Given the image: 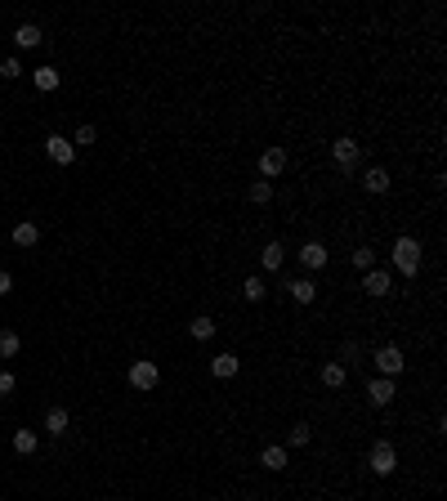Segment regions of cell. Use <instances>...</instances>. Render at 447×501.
I'll use <instances>...</instances> for the list:
<instances>
[{
	"label": "cell",
	"mask_w": 447,
	"mask_h": 501,
	"mask_svg": "<svg viewBox=\"0 0 447 501\" xmlns=\"http://www.w3.org/2000/svg\"><path fill=\"white\" fill-rule=\"evenodd\" d=\"M394 264H398V273L416 278V273H421V242L416 238H398L394 242Z\"/></svg>",
	"instance_id": "1"
},
{
	"label": "cell",
	"mask_w": 447,
	"mask_h": 501,
	"mask_svg": "<svg viewBox=\"0 0 447 501\" xmlns=\"http://www.w3.org/2000/svg\"><path fill=\"white\" fill-rule=\"evenodd\" d=\"M358 157H363V148H358V139H349V135L331 139V162H336L340 170H354V166H358Z\"/></svg>",
	"instance_id": "2"
},
{
	"label": "cell",
	"mask_w": 447,
	"mask_h": 501,
	"mask_svg": "<svg viewBox=\"0 0 447 501\" xmlns=\"http://www.w3.org/2000/svg\"><path fill=\"white\" fill-rule=\"evenodd\" d=\"M157 381H161V367L152 358H135L130 363V385L135 390H157Z\"/></svg>",
	"instance_id": "3"
},
{
	"label": "cell",
	"mask_w": 447,
	"mask_h": 501,
	"mask_svg": "<svg viewBox=\"0 0 447 501\" xmlns=\"http://www.w3.org/2000/svg\"><path fill=\"white\" fill-rule=\"evenodd\" d=\"M367 466L376 470V475H394L398 470V452H394V443H372V457H367Z\"/></svg>",
	"instance_id": "4"
},
{
	"label": "cell",
	"mask_w": 447,
	"mask_h": 501,
	"mask_svg": "<svg viewBox=\"0 0 447 501\" xmlns=\"http://www.w3.org/2000/svg\"><path fill=\"white\" fill-rule=\"evenodd\" d=\"M403 363H407V358H403V349H398V345H380L376 349V367H380V376H389V381L403 372Z\"/></svg>",
	"instance_id": "5"
},
{
	"label": "cell",
	"mask_w": 447,
	"mask_h": 501,
	"mask_svg": "<svg viewBox=\"0 0 447 501\" xmlns=\"http://www.w3.org/2000/svg\"><path fill=\"white\" fill-rule=\"evenodd\" d=\"M282 170H287V148H278V144L264 148V153H260V175L264 179H278Z\"/></svg>",
	"instance_id": "6"
},
{
	"label": "cell",
	"mask_w": 447,
	"mask_h": 501,
	"mask_svg": "<svg viewBox=\"0 0 447 501\" xmlns=\"http://www.w3.org/2000/svg\"><path fill=\"white\" fill-rule=\"evenodd\" d=\"M45 153H50V162H59V166H72L76 162V144H72V139H63V135L45 139Z\"/></svg>",
	"instance_id": "7"
},
{
	"label": "cell",
	"mask_w": 447,
	"mask_h": 501,
	"mask_svg": "<svg viewBox=\"0 0 447 501\" xmlns=\"http://www.w3.org/2000/svg\"><path fill=\"white\" fill-rule=\"evenodd\" d=\"M363 291H367L372 300H385L389 291H394V278H389L385 269H367V278H363Z\"/></svg>",
	"instance_id": "8"
},
{
	"label": "cell",
	"mask_w": 447,
	"mask_h": 501,
	"mask_svg": "<svg viewBox=\"0 0 447 501\" xmlns=\"http://www.w3.org/2000/svg\"><path fill=\"white\" fill-rule=\"evenodd\" d=\"M394 381H389V376H376V381L372 385H367V399H372L376 403V408H389V403H394Z\"/></svg>",
	"instance_id": "9"
},
{
	"label": "cell",
	"mask_w": 447,
	"mask_h": 501,
	"mask_svg": "<svg viewBox=\"0 0 447 501\" xmlns=\"http://www.w3.org/2000/svg\"><path fill=\"white\" fill-rule=\"evenodd\" d=\"M327 260H331V251L322 247V242H304V247H300V264H304V269H322Z\"/></svg>",
	"instance_id": "10"
},
{
	"label": "cell",
	"mask_w": 447,
	"mask_h": 501,
	"mask_svg": "<svg viewBox=\"0 0 447 501\" xmlns=\"http://www.w3.org/2000/svg\"><path fill=\"white\" fill-rule=\"evenodd\" d=\"M282 260H287V247H282V242H269V247L260 251V264H264L269 273H278V269H282Z\"/></svg>",
	"instance_id": "11"
},
{
	"label": "cell",
	"mask_w": 447,
	"mask_h": 501,
	"mask_svg": "<svg viewBox=\"0 0 447 501\" xmlns=\"http://www.w3.org/2000/svg\"><path fill=\"white\" fill-rule=\"evenodd\" d=\"M363 188H367V193H389V170L385 166H372L363 175Z\"/></svg>",
	"instance_id": "12"
},
{
	"label": "cell",
	"mask_w": 447,
	"mask_h": 501,
	"mask_svg": "<svg viewBox=\"0 0 447 501\" xmlns=\"http://www.w3.org/2000/svg\"><path fill=\"white\" fill-rule=\"evenodd\" d=\"M211 372L220 376V381H228V376H237V372H242V358H237V354H220V358L211 363Z\"/></svg>",
	"instance_id": "13"
},
{
	"label": "cell",
	"mask_w": 447,
	"mask_h": 501,
	"mask_svg": "<svg viewBox=\"0 0 447 501\" xmlns=\"http://www.w3.org/2000/svg\"><path fill=\"white\" fill-rule=\"evenodd\" d=\"M345 381H349V367L345 363H327V367H322V385H327V390H340Z\"/></svg>",
	"instance_id": "14"
},
{
	"label": "cell",
	"mask_w": 447,
	"mask_h": 501,
	"mask_svg": "<svg viewBox=\"0 0 447 501\" xmlns=\"http://www.w3.org/2000/svg\"><path fill=\"white\" fill-rule=\"evenodd\" d=\"M32 81H36V90H45V94H50V90H59L63 72H59V68H36V72H32Z\"/></svg>",
	"instance_id": "15"
},
{
	"label": "cell",
	"mask_w": 447,
	"mask_h": 501,
	"mask_svg": "<svg viewBox=\"0 0 447 501\" xmlns=\"http://www.w3.org/2000/svg\"><path fill=\"white\" fill-rule=\"evenodd\" d=\"M260 466H264V470H282V466H287V448H278V443H269V448L260 452Z\"/></svg>",
	"instance_id": "16"
},
{
	"label": "cell",
	"mask_w": 447,
	"mask_h": 501,
	"mask_svg": "<svg viewBox=\"0 0 447 501\" xmlns=\"http://www.w3.org/2000/svg\"><path fill=\"white\" fill-rule=\"evenodd\" d=\"M291 296H296V305H313V300H318V287H313L309 278H296L291 282Z\"/></svg>",
	"instance_id": "17"
},
{
	"label": "cell",
	"mask_w": 447,
	"mask_h": 501,
	"mask_svg": "<svg viewBox=\"0 0 447 501\" xmlns=\"http://www.w3.org/2000/svg\"><path fill=\"white\" fill-rule=\"evenodd\" d=\"M14 41L23 45V50H36V45H41V27H36V23H23V27L14 32Z\"/></svg>",
	"instance_id": "18"
},
{
	"label": "cell",
	"mask_w": 447,
	"mask_h": 501,
	"mask_svg": "<svg viewBox=\"0 0 447 501\" xmlns=\"http://www.w3.org/2000/svg\"><path fill=\"white\" fill-rule=\"evenodd\" d=\"M246 197H251L255 206H269L273 202V184H269V179H255V184L246 188Z\"/></svg>",
	"instance_id": "19"
},
{
	"label": "cell",
	"mask_w": 447,
	"mask_h": 501,
	"mask_svg": "<svg viewBox=\"0 0 447 501\" xmlns=\"http://www.w3.org/2000/svg\"><path fill=\"white\" fill-rule=\"evenodd\" d=\"M14 242H18V247H36V242H41V229H36L32 220H23V224L14 229Z\"/></svg>",
	"instance_id": "20"
},
{
	"label": "cell",
	"mask_w": 447,
	"mask_h": 501,
	"mask_svg": "<svg viewBox=\"0 0 447 501\" xmlns=\"http://www.w3.org/2000/svg\"><path fill=\"white\" fill-rule=\"evenodd\" d=\"M45 430L63 439V434H68V412H63V408H50V412H45Z\"/></svg>",
	"instance_id": "21"
},
{
	"label": "cell",
	"mask_w": 447,
	"mask_h": 501,
	"mask_svg": "<svg viewBox=\"0 0 447 501\" xmlns=\"http://www.w3.org/2000/svg\"><path fill=\"white\" fill-rule=\"evenodd\" d=\"M36 448H41V439H36L32 430H14V452H23V457H32Z\"/></svg>",
	"instance_id": "22"
},
{
	"label": "cell",
	"mask_w": 447,
	"mask_h": 501,
	"mask_svg": "<svg viewBox=\"0 0 447 501\" xmlns=\"http://www.w3.org/2000/svg\"><path fill=\"white\" fill-rule=\"evenodd\" d=\"M188 332H193V340H211L215 336V323H211V318H193V323H188Z\"/></svg>",
	"instance_id": "23"
},
{
	"label": "cell",
	"mask_w": 447,
	"mask_h": 501,
	"mask_svg": "<svg viewBox=\"0 0 447 501\" xmlns=\"http://www.w3.org/2000/svg\"><path fill=\"white\" fill-rule=\"evenodd\" d=\"M18 349H23V340H18L14 332H0V358H14Z\"/></svg>",
	"instance_id": "24"
},
{
	"label": "cell",
	"mask_w": 447,
	"mask_h": 501,
	"mask_svg": "<svg viewBox=\"0 0 447 501\" xmlns=\"http://www.w3.org/2000/svg\"><path fill=\"white\" fill-rule=\"evenodd\" d=\"M309 439H313V430H309V425H291V448H309Z\"/></svg>",
	"instance_id": "25"
},
{
	"label": "cell",
	"mask_w": 447,
	"mask_h": 501,
	"mask_svg": "<svg viewBox=\"0 0 447 501\" xmlns=\"http://www.w3.org/2000/svg\"><path fill=\"white\" fill-rule=\"evenodd\" d=\"M354 264H358L363 273H367V269H376V251H372V247H358V251H354Z\"/></svg>",
	"instance_id": "26"
},
{
	"label": "cell",
	"mask_w": 447,
	"mask_h": 501,
	"mask_svg": "<svg viewBox=\"0 0 447 501\" xmlns=\"http://www.w3.org/2000/svg\"><path fill=\"white\" fill-rule=\"evenodd\" d=\"M242 296H246V300H264V282H260V278H246V282H242Z\"/></svg>",
	"instance_id": "27"
},
{
	"label": "cell",
	"mask_w": 447,
	"mask_h": 501,
	"mask_svg": "<svg viewBox=\"0 0 447 501\" xmlns=\"http://www.w3.org/2000/svg\"><path fill=\"white\" fill-rule=\"evenodd\" d=\"M0 77H5V81L23 77V63H18V59H5V63H0Z\"/></svg>",
	"instance_id": "28"
},
{
	"label": "cell",
	"mask_w": 447,
	"mask_h": 501,
	"mask_svg": "<svg viewBox=\"0 0 447 501\" xmlns=\"http://www.w3.org/2000/svg\"><path fill=\"white\" fill-rule=\"evenodd\" d=\"M94 139H99V130H94V126H81V130H76V139H72V144H94Z\"/></svg>",
	"instance_id": "29"
},
{
	"label": "cell",
	"mask_w": 447,
	"mask_h": 501,
	"mask_svg": "<svg viewBox=\"0 0 447 501\" xmlns=\"http://www.w3.org/2000/svg\"><path fill=\"white\" fill-rule=\"evenodd\" d=\"M345 358H349V367H354L358 358H363V345H358V340H345Z\"/></svg>",
	"instance_id": "30"
},
{
	"label": "cell",
	"mask_w": 447,
	"mask_h": 501,
	"mask_svg": "<svg viewBox=\"0 0 447 501\" xmlns=\"http://www.w3.org/2000/svg\"><path fill=\"white\" fill-rule=\"evenodd\" d=\"M9 291H14V278H9V273L0 269V296H9Z\"/></svg>",
	"instance_id": "31"
},
{
	"label": "cell",
	"mask_w": 447,
	"mask_h": 501,
	"mask_svg": "<svg viewBox=\"0 0 447 501\" xmlns=\"http://www.w3.org/2000/svg\"><path fill=\"white\" fill-rule=\"evenodd\" d=\"M242 501H255V497H242Z\"/></svg>",
	"instance_id": "32"
}]
</instances>
